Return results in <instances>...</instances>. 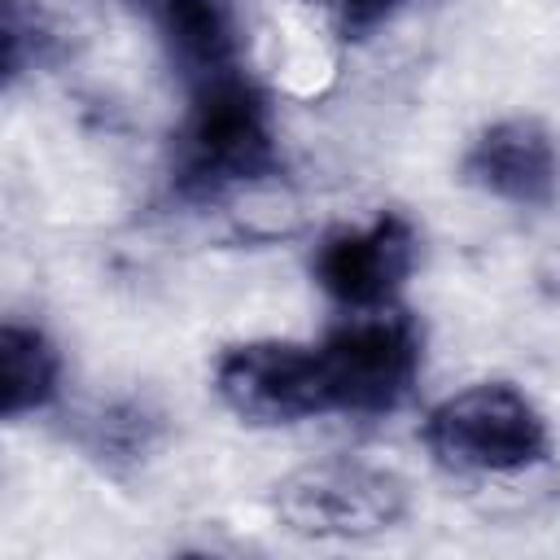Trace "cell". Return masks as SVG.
Returning <instances> with one entry per match:
<instances>
[{
    "mask_svg": "<svg viewBox=\"0 0 560 560\" xmlns=\"http://www.w3.org/2000/svg\"><path fill=\"white\" fill-rule=\"evenodd\" d=\"M276 516L319 542H363L389 534L407 516V486L359 459H319L289 472L276 494Z\"/></svg>",
    "mask_w": 560,
    "mask_h": 560,
    "instance_id": "obj_4",
    "label": "cell"
},
{
    "mask_svg": "<svg viewBox=\"0 0 560 560\" xmlns=\"http://www.w3.org/2000/svg\"><path fill=\"white\" fill-rule=\"evenodd\" d=\"M184 88L236 70V22L228 0H136Z\"/></svg>",
    "mask_w": 560,
    "mask_h": 560,
    "instance_id": "obj_8",
    "label": "cell"
},
{
    "mask_svg": "<svg viewBox=\"0 0 560 560\" xmlns=\"http://www.w3.org/2000/svg\"><path fill=\"white\" fill-rule=\"evenodd\" d=\"M424 451L446 472L503 477L547 459L551 433L542 411L508 381H477L442 398L420 424Z\"/></svg>",
    "mask_w": 560,
    "mask_h": 560,
    "instance_id": "obj_2",
    "label": "cell"
},
{
    "mask_svg": "<svg viewBox=\"0 0 560 560\" xmlns=\"http://www.w3.org/2000/svg\"><path fill=\"white\" fill-rule=\"evenodd\" d=\"M324 381L332 411L346 416H385L394 411L424 363V332L420 324L398 311H350L341 324H332L319 341Z\"/></svg>",
    "mask_w": 560,
    "mask_h": 560,
    "instance_id": "obj_3",
    "label": "cell"
},
{
    "mask_svg": "<svg viewBox=\"0 0 560 560\" xmlns=\"http://www.w3.org/2000/svg\"><path fill=\"white\" fill-rule=\"evenodd\" d=\"M0 48H4V88H18L22 74L48 66L61 48L57 22L39 0H4L0 4Z\"/></svg>",
    "mask_w": 560,
    "mask_h": 560,
    "instance_id": "obj_11",
    "label": "cell"
},
{
    "mask_svg": "<svg viewBox=\"0 0 560 560\" xmlns=\"http://www.w3.org/2000/svg\"><path fill=\"white\" fill-rule=\"evenodd\" d=\"M459 179L494 201L542 210L560 197V144L547 122L529 114L499 118L472 136L459 158Z\"/></svg>",
    "mask_w": 560,
    "mask_h": 560,
    "instance_id": "obj_7",
    "label": "cell"
},
{
    "mask_svg": "<svg viewBox=\"0 0 560 560\" xmlns=\"http://www.w3.org/2000/svg\"><path fill=\"white\" fill-rule=\"evenodd\" d=\"M74 438L96 464H105L109 472H122V468H136L149 459V451L162 438V416L144 398H114V402L96 407L74 429Z\"/></svg>",
    "mask_w": 560,
    "mask_h": 560,
    "instance_id": "obj_10",
    "label": "cell"
},
{
    "mask_svg": "<svg viewBox=\"0 0 560 560\" xmlns=\"http://www.w3.org/2000/svg\"><path fill=\"white\" fill-rule=\"evenodd\" d=\"M298 4L311 9L337 39L363 44V39H372L385 22H394L411 0H298Z\"/></svg>",
    "mask_w": 560,
    "mask_h": 560,
    "instance_id": "obj_12",
    "label": "cell"
},
{
    "mask_svg": "<svg viewBox=\"0 0 560 560\" xmlns=\"http://www.w3.org/2000/svg\"><path fill=\"white\" fill-rule=\"evenodd\" d=\"M214 394L245 424H298L332 411L319 346L276 337L228 346L214 359Z\"/></svg>",
    "mask_w": 560,
    "mask_h": 560,
    "instance_id": "obj_5",
    "label": "cell"
},
{
    "mask_svg": "<svg viewBox=\"0 0 560 560\" xmlns=\"http://www.w3.org/2000/svg\"><path fill=\"white\" fill-rule=\"evenodd\" d=\"M416 267V228L398 210H381L363 228H337L315 245L311 276L346 311L394 306Z\"/></svg>",
    "mask_w": 560,
    "mask_h": 560,
    "instance_id": "obj_6",
    "label": "cell"
},
{
    "mask_svg": "<svg viewBox=\"0 0 560 560\" xmlns=\"http://www.w3.org/2000/svg\"><path fill=\"white\" fill-rule=\"evenodd\" d=\"M61 389V350L39 324L9 319L0 328V416L22 420L52 407Z\"/></svg>",
    "mask_w": 560,
    "mask_h": 560,
    "instance_id": "obj_9",
    "label": "cell"
},
{
    "mask_svg": "<svg viewBox=\"0 0 560 560\" xmlns=\"http://www.w3.org/2000/svg\"><path fill=\"white\" fill-rule=\"evenodd\" d=\"M271 175H280V144L267 92L241 66L192 83L184 122L175 131V192L206 201Z\"/></svg>",
    "mask_w": 560,
    "mask_h": 560,
    "instance_id": "obj_1",
    "label": "cell"
}]
</instances>
